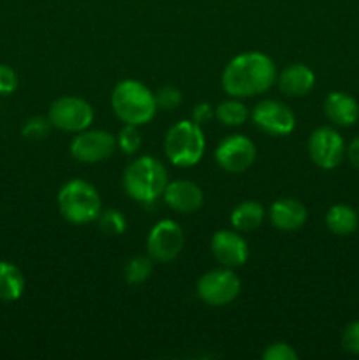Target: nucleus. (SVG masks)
Listing matches in <instances>:
<instances>
[{
  "mask_svg": "<svg viewBox=\"0 0 359 360\" xmlns=\"http://www.w3.org/2000/svg\"><path fill=\"white\" fill-rule=\"evenodd\" d=\"M277 81V65L267 55L246 51L236 55L225 65L222 86L225 94L234 98H245L270 90Z\"/></svg>",
  "mask_w": 359,
  "mask_h": 360,
  "instance_id": "f257e3e1",
  "label": "nucleus"
},
{
  "mask_svg": "<svg viewBox=\"0 0 359 360\" xmlns=\"http://www.w3.org/2000/svg\"><path fill=\"white\" fill-rule=\"evenodd\" d=\"M115 115L127 125H146L157 115L155 94L136 79L120 81L111 94Z\"/></svg>",
  "mask_w": 359,
  "mask_h": 360,
  "instance_id": "f03ea898",
  "label": "nucleus"
},
{
  "mask_svg": "<svg viewBox=\"0 0 359 360\" xmlns=\"http://www.w3.org/2000/svg\"><path fill=\"white\" fill-rule=\"evenodd\" d=\"M168 171L153 157H139L123 172V188L137 202H153L168 186Z\"/></svg>",
  "mask_w": 359,
  "mask_h": 360,
  "instance_id": "7ed1b4c3",
  "label": "nucleus"
},
{
  "mask_svg": "<svg viewBox=\"0 0 359 360\" xmlns=\"http://www.w3.org/2000/svg\"><path fill=\"white\" fill-rule=\"evenodd\" d=\"M60 214L73 225L92 224L101 214V195L92 183L83 179H70L60 188L58 197Z\"/></svg>",
  "mask_w": 359,
  "mask_h": 360,
  "instance_id": "20e7f679",
  "label": "nucleus"
},
{
  "mask_svg": "<svg viewBox=\"0 0 359 360\" xmlns=\"http://www.w3.org/2000/svg\"><path fill=\"white\" fill-rule=\"evenodd\" d=\"M206 148L203 127L192 120H182L168 130L164 139V151L168 160L176 167H194L199 164Z\"/></svg>",
  "mask_w": 359,
  "mask_h": 360,
  "instance_id": "39448f33",
  "label": "nucleus"
},
{
  "mask_svg": "<svg viewBox=\"0 0 359 360\" xmlns=\"http://www.w3.org/2000/svg\"><path fill=\"white\" fill-rule=\"evenodd\" d=\"M241 290V281L231 267H220L204 273L197 281V295L213 308H222L234 301Z\"/></svg>",
  "mask_w": 359,
  "mask_h": 360,
  "instance_id": "423d86ee",
  "label": "nucleus"
},
{
  "mask_svg": "<svg viewBox=\"0 0 359 360\" xmlns=\"http://www.w3.org/2000/svg\"><path fill=\"white\" fill-rule=\"evenodd\" d=\"M48 120L63 132H83L94 122V108L80 97H60L49 105Z\"/></svg>",
  "mask_w": 359,
  "mask_h": 360,
  "instance_id": "0eeeda50",
  "label": "nucleus"
},
{
  "mask_svg": "<svg viewBox=\"0 0 359 360\" xmlns=\"http://www.w3.org/2000/svg\"><path fill=\"white\" fill-rule=\"evenodd\" d=\"M185 236L182 227L172 220H160L151 227L146 239L148 255L162 264L172 262L182 253Z\"/></svg>",
  "mask_w": 359,
  "mask_h": 360,
  "instance_id": "6e6552de",
  "label": "nucleus"
},
{
  "mask_svg": "<svg viewBox=\"0 0 359 360\" xmlns=\"http://www.w3.org/2000/svg\"><path fill=\"white\" fill-rule=\"evenodd\" d=\"M308 155L317 167L329 171L338 167L344 160V137L331 127H319L308 139Z\"/></svg>",
  "mask_w": 359,
  "mask_h": 360,
  "instance_id": "1a4fd4ad",
  "label": "nucleus"
},
{
  "mask_svg": "<svg viewBox=\"0 0 359 360\" xmlns=\"http://www.w3.org/2000/svg\"><path fill=\"white\" fill-rule=\"evenodd\" d=\"M116 150V137L106 130H83L70 143V155L81 164H99Z\"/></svg>",
  "mask_w": 359,
  "mask_h": 360,
  "instance_id": "9d476101",
  "label": "nucleus"
},
{
  "mask_svg": "<svg viewBox=\"0 0 359 360\" xmlns=\"http://www.w3.org/2000/svg\"><path fill=\"white\" fill-rule=\"evenodd\" d=\"M218 167L227 172H243L256 160V144L241 134L227 136L215 150Z\"/></svg>",
  "mask_w": 359,
  "mask_h": 360,
  "instance_id": "9b49d317",
  "label": "nucleus"
},
{
  "mask_svg": "<svg viewBox=\"0 0 359 360\" xmlns=\"http://www.w3.org/2000/svg\"><path fill=\"white\" fill-rule=\"evenodd\" d=\"M252 122L260 132L270 136H287L296 129V116L284 102L263 101L253 108Z\"/></svg>",
  "mask_w": 359,
  "mask_h": 360,
  "instance_id": "f8f14e48",
  "label": "nucleus"
},
{
  "mask_svg": "<svg viewBox=\"0 0 359 360\" xmlns=\"http://www.w3.org/2000/svg\"><path fill=\"white\" fill-rule=\"evenodd\" d=\"M211 253L224 267H241L248 260L250 250L236 231H217L211 238Z\"/></svg>",
  "mask_w": 359,
  "mask_h": 360,
  "instance_id": "ddd939ff",
  "label": "nucleus"
},
{
  "mask_svg": "<svg viewBox=\"0 0 359 360\" xmlns=\"http://www.w3.org/2000/svg\"><path fill=\"white\" fill-rule=\"evenodd\" d=\"M162 197H164L165 204L172 211L185 214L199 210L204 200L203 190L199 188V185H196L192 181H187V179H178V181L168 183Z\"/></svg>",
  "mask_w": 359,
  "mask_h": 360,
  "instance_id": "4468645a",
  "label": "nucleus"
},
{
  "mask_svg": "<svg viewBox=\"0 0 359 360\" xmlns=\"http://www.w3.org/2000/svg\"><path fill=\"white\" fill-rule=\"evenodd\" d=\"M308 211L298 199H278L270 207V221L280 231H298L306 224Z\"/></svg>",
  "mask_w": 359,
  "mask_h": 360,
  "instance_id": "2eb2a0df",
  "label": "nucleus"
},
{
  "mask_svg": "<svg viewBox=\"0 0 359 360\" xmlns=\"http://www.w3.org/2000/svg\"><path fill=\"white\" fill-rule=\"evenodd\" d=\"M315 86V74L305 63H291L278 76V88L287 97H305Z\"/></svg>",
  "mask_w": 359,
  "mask_h": 360,
  "instance_id": "dca6fc26",
  "label": "nucleus"
},
{
  "mask_svg": "<svg viewBox=\"0 0 359 360\" xmlns=\"http://www.w3.org/2000/svg\"><path fill=\"white\" fill-rule=\"evenodd\" d=\"M327 120L338 127H352L359 118V104L345 91H331L324 101Z\"/></svg>",
  "mask_w": 359,
  "mask_h": 360,
  "instance_id": "f3484780",
  "label": "nucleus"
},
{
  "mask_svg": "<svg viewBox=\"0 0 359 360\" xmlns=\"http://www.w3.org/2000/svg\"><path fill=\"white\" fill-rule=\"evenodd\" d=\"M25 276L13 262L0 260V301L13 302L23 295Z\"/></svg>",
  "mask_w": 359,
  "mask_h": 360,
  "instance_id": "a211bd4d",
  "label": "nucleus"
},
{
  "mask_svg": "<svg viewBox=\"0 0 359 360\" xmlns=\"http://www.w3.org/2000/svg\"><path fill=\"white\" fill-rule=\"evenodd\" d=\"M359 217L347 204H334L326 213V227L336 236H351L358 229Z\"/></svg>",
  "mask_w": 359,
  "mask_h": 360,
  "instance_id": "6ab92c4d",
  "label": "nucleus"
},
{
  "mask_svg": "<svg viewBox=\"0 0 359 360\" xmlns=\"http://www.w3.org/2000/svg\"><path fill=\"white\" fill-rule=\"evenodd\" d=\"M264 220V207L257 200H245L231 213V225L239 232H250L260 227Z\"/></svg>",
  "mask_w": 359,
  "mask_h": 360,
  "instance_id": "aec40b11",
  "label": "nucleus"
},
{
  "mask_svg": "<svg viewBox=\"0 0 359 360\" xmlns=\"http://www.w3.org/2000/svg\"><path fill=\"white\" fill-rule=\"evenodd\" d=\"M250 112L243 102L231 98V101H224L215 108V118L227 127H239L248 120Z\"/></svg>",
  "mask_w": 359,
  "mask_h": 360,
  "instance_id": "412c9836",
  "label": "nucleus"
},
{
  "mask_svg": "<svg viewBox=\"0 0 359 360\" xmlns=\"http://www.w3.org/2000/svg\"><path fill=\"white\" fill-rule=\"evenodd\" d=\"M150 255H136L127 262L123 276L129 285H141L151 276L153 273V264H151Z\"/></svg>",
  "mask_w": 359,
  "mask_h": 360,
  "instance_id": "4be33fe9",
  "label": "nucleus"
},
{
  "mask_svg": "<svg viewBox=\"0 0 359 360\" xmlns=\"http://www.w3.org/2000/svg\"><path fill=\"white\" fill-rule=\"evenodd\" d=\"M99 229L106 236H122L127 229L125 214L118 210H108L99 214Z\"/></svg>",
  "mask_w": 359,
  "mask_h": 360,
  "instance_id": "5701e85b",
  "label": "nucleus"
},
{
  "mask_svg": "<svg viewBox=\"0 0 359 360\" xmlns=\"http://www.w3.org/2000/svg\"><path fill=\"white\" fill-rule=\"evenodd\" d=\"M141 143H143V139H141V134L136 125H127L125 123V127H122L118 136H116V146L125 155L136 153L141 148Z\"/></svg>",
  "mask_w": 359,
  "mask_h": 360,
  "instance_id": "b1692460",
  "label": "nucleus"
},
{
  "mask_svg": "<svg viewBox=\"0 0 359 360\" xmlns=\"http://www.w3.org/2000/svg\"><path fill=\"white\" fill-rule=\"evenodd\" d=\"M49 127H51V123H49L48 118L34 116V118H30L25 123L23 129H21V134H23V137H27L30 141H42L48 137Z\"/></svg>",
  "mask_w": 359,
  "mask_h": 360,
  "instance_id": "393cba45",
  "label": "nucleus"
},
{
  "mask_svg": "<svg viewBox=\"0 0 359 360\" xmlns=\"http://www.w3.org/2000/svg\"><path fill=\"white\" fill-rule=\"evenodd\" d=\"M182 91L176 86H162L160 90H157L155 94V102H157V108L160 109H175L182 104Z\"/></svg>",
  "mask_w": 359,
  "mask_h": 360,
  "instance_id": "a878e982",
  "label": "nucleus"
},
{
  "mask_svg": "<svg viewBox=\"0 0 359 360\" xmlns=\"http://www.w3.org/2000/svg\"><path fill=\"white\" fill-rule=\"evenodd\" d=\"M264 360H298V354H296L294 348L287 343H278L270 345L266 350L263 352Z\"/></svg>",
  "mask_w": 359,
  "mask_h": 360,
  "instance_id": "bb28decb",
  "label": "nucleus"
},
{
  "mask_svg": "<svg viewBox=\"0 0 359 360\" xmlns=\"http://www.w3.org/2000/svg\"><path fill=\"white\" fill-rule=\"evenodd\" d=\"M341 347L348 354L359 355V320L348 323L341 334Z\"/></svg>",
  "mask_w": 359,
  "mask_h": 360,
  "instance_id": "cd10ccee",
  "label": "nucleus"
},
{
  "mask_svg": "<svg viewBox=\"0 0 359 360\" xmlns=\"http://www.w3.org/2000/svg\"><path fill=\"white\" fill-rule=\"evenodd\" d=\"M18 88V76L9 65L0 63V95H11Z\"/></svg>",
  "mask_w": 359,
  "mask_h": 360,
  "instance_id": "c85d7f7f",
  "label": "nucleus"
},
{
  "mask_svg": "<svg viewBox=\"0 0 359 360\" xmlns=\"http://www.w3.org/2000/svg\"><path fill=\"white\" fill-rule=\"evenodd\" d=\"M211 118H215V109L210 102H199L197 105H194L192 122L196 123V125H206V123L211 122Z\"/></svg>",
  "mask_w": 359,
  "mask_h": 360,
  "instance_id": "c756f323",
  "label": "nucleus"
},
{
  "mask_svg": "<svg viewBox=\"0 0 359 360\" xmlns=\"http://www.w3.org/2000/svg\"><path fill=\"white\" fill-rule=\"evenodd\" d=\"M347 155H348V160L352 162V165H354L355 169H359V136L351 143V146H348L347 150Z\"/></svg>",
  "mask_w": 359,
  "mask_h": 360,
  "instance_id": "7c9ffc66",
  "label": "nucleus"
}]
</instances>
